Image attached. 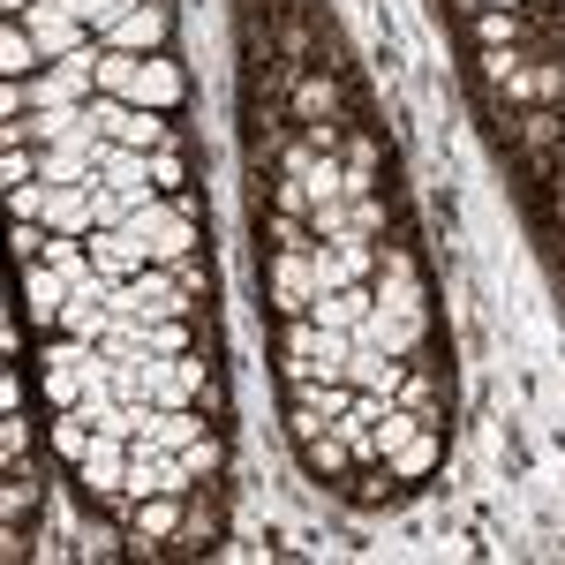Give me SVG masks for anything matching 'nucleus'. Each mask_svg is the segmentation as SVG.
Masks as SVG:
<instances>
[{
  "instance_id": "nucleus-4",
  "label": "nucleus",
  "mask_w": 565,
  "mask_h": 565,
  "mask_svg": "<svg viewBox=\"0 0 565 565\" xmlns=\"http://www.w3.org/2000/svg\"><path fill=\"white\" fill-rule=\"evenodd\" d=\"M309 302H317V264H309V249H279L271 257V309L279 317H309Z\"/></svg>"
},
{
  "instance_id": "nucleus-1",
  "label": "nucleus",
  "mask_w": 565,
  "mask_h": 565,
  "mask_svg": "<svg viewBox=\"0 0 565 565\" xmlns=\"http://www.w3.org/2000/svg\"><path fill=\"white\" fill-rule=\"evenodd\" d=\"M121 234H129V249L143 264L196 257V218H189V204H174V196H143V204L121 218Z\"/></svg>"
},
{
  "instance_id": "nucleus-9",
  "label": "nucleus",
  "mask_w": 565,
  "mask_h": 565,
  "mask_svg": "<svg viewBox=\"0 0 565 565\" xmlns=\"http://www.w3.org/2000/svg\"><path fill=\"white\" fill-rule=\"evenodd\" d=\"M348 385L354 392H377V399H399V392H407V362H399V354H377V348H354Z\"/></svg>"
},
{
  "instance_id": "nucleus-34",
  "label": "nucleus",
  "mask_w": 565,
  "mask_h": 565,
  "mask_svg": "<svg viewBox=\"0 0 565 565\" xmlns=\"http://www.w3.org/2000/svg\"><path fill=\"white\" fill-rule=\"evenodd\" d=\"M15 407H23V377L8 370V377H0V415H15Z\"/></svg>"
},
{
  "instance_id": "nucleus-15",
  "label": "nucleus",
  "mask_w": 565,
  "mask_h": 565,
  "mask_svg": "<svg viewBox=\"0 0 565 565\" xmlns=\"http://www.w3.org/2000/svg\"><path fill=\"white\" fill-rule=\"evenodd\" d=\"M90 445H98V423H90L84 407H53V452H61L68 468H84Z\"/></svg>"
},
{
  "instance_id": "nucleus-12",
  "label": "nucleus",
  "mask_w": 565,
  "mask_h": 565,
  "mask_svg": "<svg viewBox=\"0 0 565 565\" xmlns=\"http://www.w3.org/2000/svg\"><path fill=\"white\" fill-rule=\"evenodd\" d=\"M23 309H31L39 324H61V309H68V279H61L53 264H23Z\"/></svg>"
},
{
  "instance_id": "nucleus-23",
  "label": "nucleus",
  "mask_w": 565,
  "mask_h": 565,
  "mask_svg": "<svg viewBox=\"0 0 565 565\" xmlns=\"http://www.w3.org/2000/svg\"><path fill=\"white\" fill-rule=\"evenodd\" d=\"M143 348H151V354H189V317H159V324H143Z\"/></svg>"
},
{
  "instance_id": "nucleus-18",
  "label": "nucleus",
  "mask_w": 565,
  "mask_h": 565,
  "mask_svg": "<svg viewBox=\"0 0 565 565\" xmlns=\"http://www.w3.org/2000/svg\"><path fill=\"white\" fill-rule=\"evenodd\" d=\"M385 468H392V482H423V476L437 468V430H415V437H407V445L385 460Z\"/></svg>"
},
{
  "instance_id": "nucleus-24",
  "label": "nucleus",
  "mask_w": 565,
  "mask_h": 565,
  "mask_svg": "<svg viewBox=\"0 0 565 565\" xmlns=\"http://www.w3.org/2000/svg\"><path fill=\"white\" fill-rule=\"evenodd\" d=\"M53 204V181H23V189H8V218H45Z\"/></svg>"
},
{
  "instance_id": "nucleus-2",
  "label": "nucleus",
  "mask_w": 565,
  "mask_h": 565,
  "mask_svg": "<svg viewBox=\"0 0 565 565\" xmlns=\"http://www.w3.org/2000/svg\"><path fill=\"white\" fill-rule=\"evenodd\" d=\"M423 332H430V309H392V302H370V317L354 324V348H377V354H407L423 348Z\"/></svg>"
},
{
  "instance_id": "nucleus-7",
  "label": "nucleus",
  "mask_w": 565,
  "mask_h": 565,
  "mask_svg": "<svg viewBox=\"0 0 565 565\" xmlns=\"http://www.w3.org/2000/svg\"><path fill=\"white\" fill-rule=\"evenodd\" d=\"M84 490L90 498H129V437H106L84 452Z\"/></svg>"
},
{
  "instance_id": "nucleus-28",
  "label": "nucleus",
  "mask_w": 565,
  "mask_h": 565,
  "mask_svg": "<svg viewBox=\"0 0 565 565\" xmlns=\"http://www.w3.org/2000/svg\"><path fill=\"white\" fill-rule=\"evenodd\" d=\"M332 106H340V90H332V84H317V76H309V84H302V114H309V121H324Z\"/></svg>"
},
{
  "instance_id": "nucleus-13",
  "label": "nucleus",
  "mask_w": 565,
  "mask_h": 565,
  "mask_svg": "<svg viewBox=\"0 0 565 565\" xmlns=\"http://www.w3.org/2000/svg\"><path fill=\"white\" fill-rule=\"evenodd\" d=\"M377 302H392V309H430L423 302V279H415V264L399 257V249H385V271H377V287H370Z\"/></svg>"
},
{
  "instance_id": "nucleus-8",
  "label": "nucleus",
  "mask_w": 565,
  "mask_h": 565,
  "mask_svg": "<svg viewBox=\"0 0 565 565\" xmlns=\"http://www.w3.org/2000/svg\"><path fill=\"white\" fill-rule=\"evenodd\" d=\"M181 90H189V76H181V61H167V53H143V68H136V90L129 106H151V114H174Z\"/></svg>"
},
{
  "instance_id": "nucleus-19",
  "label": "nucleus",
  "mask_w": 565,
  "mask_h": 565,
  "mask_svg": "<svg viewBox=\"0 0 565 565\" xmlns=\"http://www.w3.org/2000/svg\"><path fill=\"white\" fill-rule=\"evenodd\" d=\"M45 61H39V39L8 15V31H0V76H39Z\"/></svg>"
},
{
  "instance_id": "nucleus-17",
  "label": "nucleus",
  "mask_w": 565,
  "mask_h": 565,
  "mask_svg": "<svg viewBox=\"0 0 565 565\" xmlns=\"http://www.w3.org/2000/svg\"><path fill=\"white\" fill-rule=\"evenodd\" d=\"M90 196H98V181L53 189V204H45V226H53V234H90Z\"/></svg>"
},
{
  "instance_id": "nucleus-5",
  "label": "nucleus",
  "mask_w": 565,
  "mask_h": 565,
  "mask_svg": "<svg viewBox=\"0 0 565 565\" xmlns=\"http://www.w3.org/2000/svg\"><path fill=\"white\" fill-rule=\"evenodd\" d=\"M98 174H106V189H121L129 204H143V196H167L159 181H151V151H129V143H98Z\"/></svg>"
},
{
  "instance_id": "nucleus-6",
  "label": "nucleus",
  "mask_w": 565,
  "mask_h": 565,
  "mask_svg": "<svg viewBox=\"0 0 565 565\" xmlns=\"http://www.w3.org/2000/svg\"><path fill=\"white\" fill-rule=\"evenodd\" d=\"M167 31H174V15L159 8V0H136L121 23H106L98 39L106 45H121V53H167Z\"/></svg>"
},
{
  "instance_id": "nucleus-27",
  "label": "nucleus",
  "mask_w": 565,
  "mask_h": 565,
  "mask_svg": "<svg viewBox=\"0 0 565 565\" xmlns=\"http://www.w3.org/2000/svg\"><path fill=\"white\" fill-rule=\"evenodd\" d=\"M0 181H8V189L39 181V151H8V159H0Z\"/></svg>"
},
{
  "instance_id": "nucleus-3",
  "label": "nucleus",
  "mask_w": 565,
  "mask_h": 565,
  "mask_svg": "<svg viewBox=\"0 0 565 565\" xmlns=\"http://www.w3.org/2000/svg\"><path fill=\"white\" fill-rule=\"evenodd\" d=\"M15 23L39 39V61H76V53H90V45H98V31H90V23H76V15H61L53 0H31Z\"/></svg>"
},
{
  "instance_id": "nucleus-11",
  "label": "nucleus",
  "mask_w": 565,
  "mask_h": 565,
  "mask_svg": "<svg viewBox=\"0 0 565 565\" xmlns=\"http://www.w3.org/2000/svg\"><path fill=\"white\" fill-rule=\"evenodd\" d=\"M181 521H189V498H174V490L136 498V543H174Z\"/></svg>"
},
{
  "instance_id": "nucleus-14",
  "label": "nucleus",
  "mask_w": 565,
  "mask_h": 565,
  "mask_svg": "<svg viewBox=\"0 0 565 565\" xmlns=\"http://www.w3.org/2000/svg\"><path fill=\"white\" fill-rule=\"evenodd\" d=\"M90 264H98V271H106L114 287L143 271V257H136V249H129V234H121V226H98V234H90Z\"/></svg>"
},
{
  "instance_id": "nucleus-16",
  "label": "nucleus",
  "mask_w": 565,
  "mask_h": 565,
  "mask_svg": "<svg viewBox=\"0 0 565 565\" xmlns=\"http://www.w3.org/2000/svg\"><path fill=\"white\" fill-rule=\"evenodd\" d=\"M295 445H302V468H309V476H324V482H340V476L354 468V452H348V437H340V430L295 437Z\"/></svg>"
},
{
  "instance_id": "nucleus-31",
  "label": "nucleus",
  "mask_w": 565,
  "mask_h": 565,
  "mask_svg": "<svg viewBox=\"0 0 565 565\" xmlns=\"http://www.w3.org/2000/svg\"><path fill=\"white\" fill-rule=\"evenodd\" d=\"M151 181H159V189H174V181H181V151H174V143L151 151Z\"/></svg>"
},
{
  "instance_id": "nucleus-35",
  "label": "nucleus",
  "mask_w": 565,
  "mask_h": 565,
  "mask_svg": "<svg viewBox=\"0 0 565 565\" xmlns=\"http://www.w3.org/2000/svg\"><path fill=\"white\" fill-rule=\"evenodd\" d=\"M482 8H513V0H482Z\"/></svg>"
},
{
  "instance_id": "nucleus-22",
  "label": "nucleus",
  "mask_w": 565,
  "mask_h": 565,
  "mask_svg": "<svg viewBox=\"0 0 565 565\" xmlns=\"http://www.w3.org/2000/svg\"><path fill=\"white\" fill-rule=\"evenodd\" d=\"M181 468H189L196 482H212L218 468H226V437H218V430H204L196 445H189V452H181Z\"/></svg>"
},
{
  "instance_id": "nucleus-32",
  "label": "nucleus",
  "mask_w": 565,
  "mask_h": 565,
  "mask_svg": "<svg viewBox=\"0 0 565 565\" xmlns=\"http://www.w3.org/2000/svg\"><path fill=\"white\" fill-rule=\"evenodd\" d=\"M354 226L377 234V226H385V204H377V196H354Z\"/></svg>"
},
{
  "instance_id": "nucleus-20",
  "label": "nucleus",
  "mask_w": 565,
  "mask_h": 565,
  "mask_svg": "<svg viewBox=\"0 0 565 565\" xmlns=\"http://www.w3.org/2000/svg\"><path fill=\"white\" fill-rule=\"evenodd\" d=\"M106 324H114V309H106V302L68 295V309H61V332H68V340H90V348H98V340H106Z\"/></svg>"
},
{
  "instance_id": "nucleus-29",
  "label": "nucleus",
  "mask_w": 565,
  "mask_h": 565,
  "mask_svg": "<svg viewBox=\"0 0 565 565\" xmlns=\"http://www.w3.org/2000/svg\"><path fill=\"white\" fill-rule=\"evenodd\" d=\"M476 31H482V45H505V39H513V8H482Z\"/></svg>"
},
{
  "instance_id": "nucleus-10",
  "label": "nucleus",
  "mask_w": 565,
  "mask_h": 565,
  "mask_svg": "<svg viewBox=\"0 0 565 565\" xmlns=\"http://www.w3.org/2000/svg\"><path fill=\"white\" fill-rule=\"evenodd\" d=\"M370 302H377V295H370V279H354V287H332V295H317V302H309V317H317L324 332H354V324L370 317Z\"/></svg>"
},
{
  "instance_id": "nucleus-30",
  "label": "nucleus",
  "mask_w": 565,
  "mask_h": 565,
  "mask_svg": "<svg viewBox=\"0 0 565 565\" xmlns=\"http://www.w3.org/2000/svg\"><path fill=\"white\" fill-rule=\"evenodd\" d=\"M129 8H136V0H84V23H90V31H106V23H121Z\"/></svg>"
},
{
  "instance_id": "nucleus-25",
  "label": "nucleus",
  "mask_w": 565,
  "mask_h": 565,
  "mask_svg": "<svg viewBox=\"0 0 565 565\" xmlns=\"http://www.w3.org/2000/svg\"><path fill=\"white\" fill-rule=\"evenodd\" d=\"M136 204L129 196H121V189H106V181H98V196H90V234H98V226H121V218H129Z\"/></svg>"
},
{
  "instance_id": "nucleus-26",
  "label": "nucleus",
  "mask_w": 565,
  "mask_h": 565,
  "mask_svg": "<svg viewBox=\"0 0 565 565\" xmlns=\"http://www.w3.org/2000/svg\"><path fill=\"white\" fill-rule=\"evenodd\" d=\"M212 505H189V521H181V535H174V543H189V551H204V543H212Z\"/></svg>"
},
{
  "instance_id": "nucleus-33",
  "label": "nucleus",
  "mask_w": 565,
  "mask_h": 565,
  "mask_svg": "<svg viewBox=\"0 0 565 565\" xmlns=\"http://www.w3.org/2000/svg\"><path fill=\"white\" fill-rule=\"evenodd\" d=\"M174 279H181V295H189V302L204 295V264H196V257H181V264H174Z\"/></svg>"
},
{
  "instance_id": "nucleus-21",
  "label": "nucleus",
  "mask_w": 565,
  "mask_h": 565,
  "mask_svg": "<svg viewBox=\"0 0 565 565\" xmlns=\"http://www.w3.org/2000/svg\"><path fill=\"white\" fill-rule=\"evenodd\" d=\"M136 68H143V53L106 45V53H98V90H106V98H129V90H136Z\"/></svg>"
}]
</instances>
